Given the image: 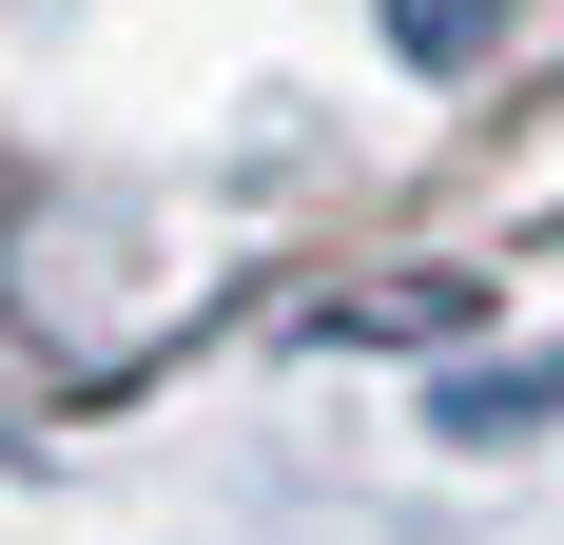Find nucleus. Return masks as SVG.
<instances>
[{
	"label": "nucleus",
	"mask_w": 564,
	"mask_h": 545,
	"mask_svg": "<svg viewBox=\"0 0 564 545\" xmlns=\"http://www.w3.org/2000/svg\"><path fill=\"white\" fill-rule=\"evenodd\" d=\"M564 117V0H0L20 292H253L312 234L429 215Z\"/></svg>",
	"instance_id": "obj_1"
}]
</instances>
